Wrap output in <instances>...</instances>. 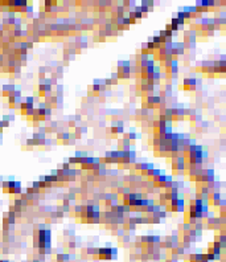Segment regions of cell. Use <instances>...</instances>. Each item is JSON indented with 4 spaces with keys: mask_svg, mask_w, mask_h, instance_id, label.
I'll use <instances>...</instances> for the list:
<instances>
[{
    "mask_svg": "<svg viewBox=\"0 0 226 262\" xmlns=\"http://www.w3.org/2000/svg\"><path fill=\"white\" fill-rule=\"evenodd\" d=\"M113 253H114L113 249L104 248V249H101V250H99V256H101V257H104V258H107V257H110Z\"/></svg>",
    "mask_w": 226,
    "mask_h": 262,
    "instance_id": "6da1fadb",
    "label": "cell"
}]
</instances>
